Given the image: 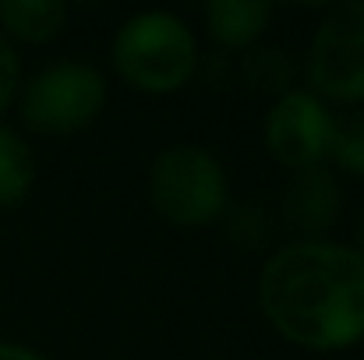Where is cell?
<instances>
[{
  "instance_id": "6da1fadb",
  "label": "cell",
  "mask_w": 364,
  "mask_h": 360,
  "mask_svg": "<svg viewBox=\"0 0 364 360\" xmlns=\"http://www.w3.org/2000/svg\"><path fill=\"white\" fill-rule=\"evenodd\" d=\"M265 322L311 354H340L364 339V254L354 244L290 240L258 272Z\"/></svg>"
},
{
  "instance_id": "7a4b0ae2",
  "label": "cell",
  "mask_w": 364,
  "mask_h": 360,
  "mask_svg": "<svg viewBox=\"0 0 364 360\" xmlns=\"http://www.w3.org/2000/svg\"><path fill=\"white\" fill-rule=\"evenodd\" d=\"M110 64L124 85L145 96H173L198 67V39L181 14L149 7L121 21L110 43Z\"/></svg>"
},
{
  "instance_id": "3957f363",
  "label": "cell",
  "mask_w": 364,
  "mask_h": 360,
  "mask_svg": "<svg viewBox=\"0 0 364 360\" xmlns=\"http://www.w3.org/2000/svg\"><path fill=\"white\" fill-rule=\"evenodd\" d=\"M145 191L156 216L181 230L213 227L230 209V177L223 159L195 141H177L156 152Z\"/></svg>"
},
{
  "instance_id": "277c9868",
  "label": "cell",
  "mask_w": 364,
  "mask_h": 360,
  "mask_svg": "<svg viewBox=\"0 0 364 360\" xmlns=\"http://www.w3.org/2000/svg\"><path fill=\"white\" fill-rule=\"evenodd\" d=\"M18 117L43 138L85 131L107 107V75L89 60H53L18 89Z\"/></svg>"
},
{
  "instance_id": "5b68a950",
  "label": "cell",
  "mask_w": 364,
  "mask_h": 360,
  "mask_svg": "<svg viewBox=\"0 0 364 360\" xmlns=\"http://www.w3.org/2000/svg\"><path fill=\"white\" fill-rule=\"evenodd\" d=\"M304 82L329 107H364V0L322 7L304 53Z\"/></svg>"
},
{
  "instance_id": "8992f818",
  "label": "cell",
  "mask_w": 364,
  "mask_h": 360,
  "mask_svg": "<svg viewBox=\"0 0 364 360\" xmlns=\"http://www.w3.org/2000/svg\"><path fill=\"white\" fill-rule=\"evenodd\" d=\"M336 110L308 89H290L272 99L262 120V141L272 163L283 170H311L329 163L333 134H336Z\"/></svg>"
},
{
  "instance_id": "52a82bcc",
  "label": "cell",
  "mask_w": 364,
  "mask_h": 360,
  "mask_svg": "<svg viewBox=\"0 0 364 360\" xmlns=\"http://www.w3.org/2000/svg\"><path fill=\"white\" fill-rule=\"evenodd\" d=\"M343 191L329 163L290 173L283 187V223L297 234L294 240H322L340 223Z\"/></svg>"
},
{
  "instance_id": "ba28073f",
  "label": "cell",
  "mask_w": 364,
  "mask_h": 360,
  "mask_svg": "<svg viewBox=\"0 0 364 360\" xmlns=\"http://www.w3.org/2000/svg\"><path fill=\"white\" fill-rule=\"evenodd\" d=\"M202 18H205V32L213 43H220L227 50H251L272 21V4H265V0H209L202 7Z\"/></svg>"
},
{
  "instance_id": "9c48e42d",
  "label": "cell",
  "mask_w": 364,
  "mask_h": 360,
  "mask_svg": "<svg viewBox=\"0 0 364 360\" xmlns=\"http://www.w3.org/2000/svg\"><path fill=\"white\" fill-rule=\"evenodd\" d=\"M68 25L64 0H0V32L11 43H50Z\"/></svg>"
},
{
  "instance_id": "30bf717a",
  "label": "cell",
  "mask_w": 364,
  "mask_h": 360,
  "mask_svg": "<svg viewBox=\"0 0 364 360\" xmlns=\"http://www.w3.org/2000/svg\"><path fill=\"white\" fill-rule=\"evenodd\" d=\"M36 187V156L25 134L0 124V209H21Z\"/></svg>"
},
{
  "instance_id": "8fae6325",
  "label": "cell",
  "mask_w": 364,
  "mask_h": 360,
  "mask_svg": "<svg viewBox=\"0 0 364 360\" xmlns=\"http://www.w3.org/2000/svg\"><path fill=\"white\" fill-rule=\"evenodd\" d=\"M244 78L262 92L283 96L294 89V60L279 46H251V53L244 57Z\"/></svg>"
},
{
  "instance_id": "7c38bea8",
  "label": "cell",
  "mask_w": 364,
  "mask_h": 360,
  "mask_svg": "<svg viewBox=\"0 0 364 360\" xmlns=\"http://www.w3.org/2000/svg\"><path fill=\"white\" fill-rule=\"evenodd\" d=\"M329 159H333L343 173L364 180V110L336 117V134H333Z\"/></svg>"
},
{
  "instance_id": "4fadbf2b",
  "label": "cell",
  "mask_w": 364,
  "mask_h": 360,
  "mask_svg": "<svg viewBox=\"0 0 364 360\" xmlns=\"http://www.w3.org/2000/svg\"><path fill=\"white\" fill-rule=\"evenodd\" d=\"M18 89H21V60H18L14 43L0 32V117L14 107Z\"/></svg>"
},
{
  "instance_id": "5bb4252c",
  "label": "cell",
  "mask_w": 364,
  "mask_h": 360,
  "mask_svg": "<svg viewBox=\"0 0 364 360\" xmlns=\"http://www.w3.org/2000/svg\"><path fill=\"white\" fill-rule=\"evenodd\" d=\"M230 237L241 240L244 247L262 244V237H265V219H262V212L255 205H244V209H237L230 216Z\"/></svg>"
},
{
  "instance_id": "9a60e30c",
  "label": "cell",
  "mask_w": 364,
  "mask_h": 360,
  "mask_svg": "<svg viewBox=\"0 0 364 360\" xmlns=\"http://www.w3.org/2000/svg\"><path fill=\"white\" fill-rule=\"evenodd\" d=\"M0 360H46L39 350L32 347H21V343H11V339H0Z\"/></svg>"
},
{
  "instance_id": "2e32d148",
  "label": "cell",
  "mask_w": 364,
  "mask_h": 360,
  "mask_svg": "<svg viewBox=\"0 0 364 360\" xmlns=\"http://www.w3.org/2000/svg\"><path fill=\"white\" fill-rule=\"evenodd\" d=\"M358 251L364 254V219H361V234H358Z\"/></svg>"
}]
</instances>
